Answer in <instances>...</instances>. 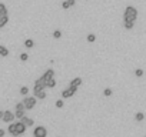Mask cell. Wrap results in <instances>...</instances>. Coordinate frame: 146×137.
<instances>
[{"label": "cell", "mask_w": 146, "mask_h": 137, "mask_svg": "<svg viewBox=\"0 0 146 137\" xmlns=\"http://www.w3.org/2000/svg\"><path fill=\"white\" fill-rule=\"evenodd\" d=\"M76 5V0H64V2L62 3V9H64V10H67V9H70V7H73Z\"/></svg>", "instance_id": "obj_10"}, {"label": "cell", "mask_w": 146, "mask_h": 137, "mask_svg": "<svg viewBox=\"0 0 146 137\" xmlns=\"http://www.w3.org/2000/svg\"><path fill=\"white\" fill-rule=\"evenodd\" d=\"M16 128H17V134H19V136H22V134H25V133H26L27 126L20 120V121H17V123H16Z\"/></svg>", "instance_id": "obj_8"}, {"label": "cell", "mask_w": 146, "mask_h": 137, "mask_svg": "<svg viewBox=\"0 0 146 137\" xmlns=\"http://www.w3.org/2000/svg\"><path fill=\"white\" fill-rule=\"evenodd\" d=\"M143 119H145V114H143V113L139 111V113L135 114V120H136V121H143Z\"/></svg>", "instance_id": "obj_21"}, {"label": "cell", "mask_w": 146, "mask_h": 137, "mask_svg": "<svg viewBox=\"0 0 146 137\" xmlns=\"http://www.w3.org/2000/svg\"><path fill=\"white\" fill-rule=\"evenodd\" d=\"M53 37H54V39H60V37H62V32H60V30H54V32H53Z\"/></svg>", "instance_id": "obj_25"}, {"label": "cell", "mask_w": 146, "mask_h": 137, "mask_svg": "<svg viewBox=\"0 0 146 137\" xmlns=\"http://www.w3.org/2000/svg\"><path fill=\"white\" fill-rule=\"evenodd\" d=\"M27 93H29V87H27V86H23V87H20V94H23V96H27Z\"/></svg>", "instance_id": "obj_22"}, {"label": "cell", "mask_w": 146, "mask_h": 137, "mask_svg": "<svg viewBox=\"0 0 146 137\" xmlns=\"http://www.w3.org/2000/svg\"><path fill=\"white\" fill-rule=\"evenodd\" d=\"M36 97H37V100H44L46 99V92L44 90H39V92H35L33 93Z\"/></svg>", "instance_id": "obj_13"}, {"label": "cell", "mask_w": 146, "mask_h": 137, "mask_svg": "<svg viewBox=\"0 0 146 137\" xmlns=\"http://www.w3.org/2000/svg\"><path fill=\"white\" fill-rule=\"evenodd\" d=\"M76 92H78V89L69 86L67 89H64V90L62 92V97H63V99H70V97H73V96L76 94Z\"/></svg>", "instance_id": "obj_3"}, {"label": "cell", "mask_w": 146, "mask_h": 137, "mask_svg": "<svg viewBox=\"0 0 146 137\" xmlns=\"http://www.w3.org/2000/svg\"><path fill=\"white\" fill-rule=\"evenodd\" d=\"M135 74H136V77H142L143 76V70H142V68H136Z\"/></svg>", "instance_id": "obj_26"}, {"label": "cell", "mask_w": 146, "mask_h": 137, "mask_svg": "<svg viewBox=\"0 0 146 137\" xmlns=\"http://www.w3.org/2000/svg\"><path fill=\"white\" fill-rule=\"evenodd\" d=\"M25 111H26V107H25L23 101H22V103H17L16 107H15V114H16V117H17V119H22V117L25 116Z\"/></svg>", "instance_id": "obj_4"}, {"label": "cell", "mask_w": 146, "mask_h": 137, "mask_svg": "<svg viewBox=\"0 0 146 137\" xmlns=\"http://www.w3.org/2000/svg\"><path fill=\"white\" fill-rule=\"evenodd\" d=\"M123 26H125L126 30H132L133 26H135V22H126V20H123Z\"/></svg>", "instance_id": "obj_16"}, {"label": "cell", "mask_w": 146, "mask_h": 137, "mask_svg": "<svg viewBox=\"0 0 146 137\" xmlns=\"http://www.w3.org/2000/svg\"><path fill=\"white\" fill-rule=\"evenodd\" d=\"M33 136H35V137H46V136H47V130H46L43 126H37V127H35V130H33Z\"/></svg>", "instance_id": "obj_6"}, {"label": "cell", "mask_w": 146, "mask_h": 137, "mask_svg": "<svg viewBox=\"0 0 146 137\" xmlns=\"http://www.w3.org/2000/svg\"><path fill=\"white\" fill-rule=\"evenodd\" d=\"M35 46V41L32 40V39H26L25 40V47H27V49H32Z\"/></svg>", "instance_id": "obj_18"}, {"label": "cell", "mask_w": 146, "mask_h": 137, "mask_svg": "<svg viewBox=\"0 0 146 137\" xmlns=\"http://www.w3.org/2000/svg\"><path fill=\"white\" fill-rule=\"evenodd\" d=\"M86 39H88V41H89V43H93V41L96 40V36H95L93 33H90V34H88V37H86Z\"/></svg>", "instance_id": "obj_23"}, {"label": "cell", "mask_w": 146, "mask_h": 137, "mask_svg": "<svg viewBox=\"0 0 146 137\" xmlns=\"http://www.w3.org/2000/svg\"><path fill=\"white\" fill-rule=\"evenodd\" d=\"M136 19H137V10H136L133 6L125 7L123 20H126V22H136Z\"/></svg>", "instance_id": "obj_1"}, {"label": "cell", "mask_w": 146, "mask_h": 137, "mask_svg": "<svg viewBox=\"0 0 146 137\" xmlns=\"http://www.w3.org/2000/svg\"><path fill=\"white\" fill-rule=\"evenodd\" d=\"M3 114H5V111H2V110H0V119L3 117Z\"/></svg>", "instance_id": "obj_30"}, {"label": "cell", "mask_w": 146, "mask_h": 137, "mask_svg": "<svg viewBox=\"0 0 146 137\" xmlns=\"http://www.w3.org/2000/svg\"><path fill=\"white\" fill-rule=\"evenodd\" d=\"M7 131L12 134V136H19L17 134V128H16V123H10V126H9V128H7Z\"/></svg>", "instance_id": "obj_12"}, {"label": "cell", "mask_w": 146, "mask_h": 137, "mask_svg": "<svg viewBox=\"0 0 146 137\" xmlns=\"http://www.w3.org/2000/svg\"><path fill=\"white\" fill-rule=\"evenodd\" d=\"M27 59H29V54H27V53H22V54H20V60H22V61H26Z\"/></svg>", "instance_id": "obj_27"}, {"label": "cell", "mask_w": 146, "mask_h": 137, "mask_svg": "<svg viewBox=\"0 0 146 137\" xmlns=\"http://www.w3.org/2000/svg\"><path fill=\"white\" fill-rule=\"evenodd\" d=\"M44 89H47V87H46V82H44L42 77H39V79L35 82V86H33V93H35V92H39V90H44Z\"/></svg>", "instance_id": "obj_5"}, {"label": "cell", "mask_w": 146, "mask_h": 137, "mask_svg": "<svg viewBox=\"0 0 146 137\" xmlns=\"http://www.w3.org/2000/svg\"><path fill=\"white\" fill-rule=\"evenodd\" d=\"M0 56H2V57H7L9 56V50L5 46H0Z\"/></svg>", "instance_id": "obj_17"}, {"label": "cell", "mask_w": 146, "mask_h": 137, "mask_svg": "<svg viewBox=\"0 0 146 137\" xmlns=\"http://www.w3.org/2000/svg\"><path fill=\"white\" fill-rule=\"evenodd\" d=\"M0 29H2V26H0Z\"/></svg>", "instance_id": "obj_31"}, {"label": "cell", "mask_w": 146, "mask_h": 137, "mask_svg": "<svg viewBox=\"0 0 146 137\" xmlns=\"http://www.w3.org/2000/svg\"><path fill=\"white\" fill-rule=\"evenodd\" d=\"M20 120H22V121H23V123H25V124H26L27 127H30V126H33V124H35L33 119H30V117H26V116H23V117H22Z\"/></svg>", "instance_id": "obj_14"}, {"label": "cell", "mask_w": 146, "mask_h": 137, "mask_svg": "<svg viewBox=\"0 0 146 137\" xmlns=\"http://www.w3.org/2000/svg\"><path fill=\"white\" fill-rule=\"evenodd\" d=\"M5 133H6V131H5L3 128H0V137H3V136H5Z\"/></svg>", "instance_id": "obj_29"}, {"label": "cell", "mask_w": 146, "mask_h": 137, "mask_svg": "<svg viewBox=\"0 0 146 137\" xmlns=\"http://www.w3.org/2000/svg\"><path fill=\"white\" fill-rule=\"evenodd\" d=\"M36 103H37V97H36V96H32V97L26 96V97L23 99V104H25L26 110H32V109L36 106Z\"/></svg>", "instance_id": "obj_2"}, {"label": "cell", "mask_w": 146, "mask_h": 137, "mask_svg": "<svg viewBox=\"0 0 146 137\" xmlns=\"http://www.w3.org/2000/svg\"><path fill=\"white\" fill-rule=\"evenodd\" d=\"M15 117H16V114H15V113H12V111L6 110V111H5V114H3V117H2V120H3L5 123H12V121L15 120Z\"/></svg>", "instance_id": "obj_7"}, {"label": "cell", "mask_w": 146, "mask_h": 137, "mask_svg": "<svg viewBox=\"0 0 146 137\" xmlns=\"http://www.w3.org/2000/svg\"><path fill=\"white\" fill-rule=\"evenodd\" d=\"M3 14H7V7L5 3H0V16H3Z\"/></svg>", "instance_id": "obj_19"}, {"label": "cell", "mask_w": 146, "mask_h": 137, "mask_svg": "<svg viewBox=\"0 0 146 137\" xmlns=\"http://www.w3.org/2000/svg\"><path fill=\"white\" fill-rule=\"evenodd\" d=\"M80 84H82V79H80V77H75V79L70 82V86H72V87H75V89H79Z\"/></svg>", "instance_id": "obj_11"}, {"label": "cell", "mask_w": 146, "mask_h": 137, "mask_svg": "<svg viewBox=\"0 0 146 137\" xmlns=\"http://www.w3.org/2000/svg\"><path fill=\"white\" fill-rule=\"evenodd\" d=\"M63 106H64L63 100H57V101H56V107H57V109H62Z\"/></svg>", "instance_id": "obj_28"}, {"label": "cell", "mask_w": 146, "mask_h": 137, "mask_svg": "<svg viewBox=\"0 0 146 137\" xmlns=\"http://www.w3.org/2000/svg\"><path fill=\"white\" fill-rule=\"evenodd\" d=\"M9 23V16L7 14H3V16H0V26H6Z\"/></svg>", "instance_id": "obj_15"}, {"label": "cell", "mask_w": 146, "mask_h": 137, "mask_svg": "<svg viewBox=\"0 0 146 137\" xmlns=\"http://www.w3.org/2000/svg\"><path fill=\"white\" fill-rule=\"evenodd\" d=\"M54 86H56V80H54V77H53V79H50V80L46 83V87H47V89H53Z\"/></svg>", "instance_id": "obj_20"}, {"label": "cell", "mask_w": 146, "mask_h": 137, "mask_svg": "<svg viewBox=\"0 0 146 137\" xmlns=\"http://www.w3.org/2000/svg\"><path fill=\"white\" fill-rule=\"evenodd\" d=\"M53 77H54V72H53V68H49V70H46V72L42 74V79H43L46 83H47L50 79H53Z\"/></svg>", "instance_id": "obj_9"}, {"label": "cell", "mask_w": 146, "mask_h": 137, "mask_svg": "<svg viewBox=\"0 0 146 137\" xmlns=\"http://www.w3.org/2000/svg\"><path fill=\"white\" fill-rule=\"evenodd\" d=\"M112 93H113V90H112V89H109V87L103 90V94H105L106 97H109V96H112Z\"/></svg>", "instance_id": "obj_24"}]
</instances>
